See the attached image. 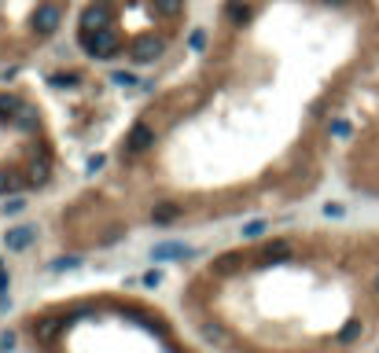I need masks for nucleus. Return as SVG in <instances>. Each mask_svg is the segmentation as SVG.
Segmentation results:
<instances>
[{"label":"nucleus","instance_id":"nucleus-7","mask_svg":"<svg viewBox=\"0 0 379 353\" xmlns=\"http://www.w3.org/2000/svg\"><path fill=\"white\" fill-rule=\"evenodd\" d=\"M188 247H184V243H162V247H155L151 250V258L155 261H166V258H188Z\"/></svg>","mask_w":379,"mask_h":353},{"label":"nucleus","instance_id":"nucleus-24","mask_svg":"<svg viewBox=\"0 0 379 353\" xmlns=\"http://www.w3.org/2000/svg\"><path fill=\"white\" fill-rule=\"evenodd\" d=\"M328 4H346V0H328Z\"/></svg>","mask_w":379,"mask_h":353},{"label":"nucleus","instance_id":"nucleus-9","mask_svg":"<svg viewBox=\"0 0 379 353\" xmlns=\"http://www.w3.org/2000/svg\"><path fill=\"white\" fill-rule=\"evenodd\" d=\"M15 125H19L23 133H34V129H37V114L30 111V107H19V111H15Z\"/></svg>","mask_w":379,"mask_h":353},{"label":"nucleus","instance_id":"nucleus-19","mask_svg":"<svg viewBox=\"0 0 379 353\" xmlns=\"http://www.w3.org/2000/svg\"><path fill=\"white\" fill-rule=\"evenodd\" d=\"M114 81H118V85H133L136 78H133V74H125V70H118V74H114Z\"/></svg>","mask_w":379,"mask_h":353},{"label":"nucleus","instance_id":"nucleus-13","mask_svg":"<svg viewBox=\"0 0 379 353\" xmlns=\"http://www.w3.org/2000/svg\"><path fill=\"white\" fill-rule=\"evenodd\" d=\"M30 180H34V184H45V180H48V162H34V166H30Z\"/></svg>","mask_w":379,"mask_h":353},{"label":"nucleus","instance_id":"nucleus-1","mask_svg":"<svg viewBox=\"0 0 379 353\" xmlns=\"http://www.w3.org/2000/svg\"><path fill=\"white\" fill-rule=\"evenodd\" d=\"M81 48L89 52L92 59H111L118 48H122V41H118L114 30H89V34H81Z\"/></svg>","mask_w":379,"mask_h":353},{"label":"nucleus","instance_id":"nucleus-16","mask_svg":"<svg viewBox=\"0 0 379 353\" xmlns=\"http://www.w3.org/2000/svg\"><path fill=\"white\" fill-rule=\"evenodd\" d=\"M23 210H26V199L23 195H12V199L4 202V213H23Z\"/></svg>","mask_w":379,"mask_h":353},{"label":"nucleus","instance_id":"nucleus-6","mask_svg":"<svg viewBox=\"0 0 379 353\" xmlns=\"http://www.w3.org/2000/svg\"><path fill=\"white\" fill-rule=\"evenodd\" d=\"M4 243H8V250H26L30 243H34V228H30V224H19V228H8Z\"/></svg>","mask_w":379,"mask_h":353},{"label":"nucleus","instance_id":"nucleus-18","mask_svg":"<svg viewBox=\"0 0 379 353\" xmlns=\"http://www.w3.org/2000/svg\"><path fill=\"white\" fill-rule=\"evenodd\" d=\"M19 188V177L12 173H0V195H8V191H15Z\"/></svg>","mask_w":379,"mask_h":353},{"label":"nucleus","instance_id":"nucleus-22","mask_svg":"<svg viewBox=\"0 0 379 353\" xmlns=\"http://www.w3.org/2000/svg\"><path fill=\"white\" fill-rule=\"evenodd\" d=\"M15 346V335H4V339H0V350H12Z\"/></svg>","mask_w":379,"mask_h":353},{"label":"nucleus","instance_id":"nucleus-23","mask_svg":"<svg viewBox=\"0 0 379 353\" xmlns=\"http://www.w3.org/2000/svg\"><path fill=\"white\" fill-rule=\"evenodd\" d=\"M4 291H8V272L0 269V295H4Z\"/></svg>","mask_w":379,"mask_h":353},{"label":"nucleus","instance_id":"nucleus-20","mask_svg":"<svg viewBox=\"0 0 379 353\" xmlns=\"http://www.w3.org/2000/svg\"><path fill=\"white\" fill-rule=\"evenodd\" d=\"M262 228H265V224H262V221H254V224H247V228H243V235H251V239H254V235L262 232Z\"/></svg>","mask_w":379,"mask_h":353},{"label":"nucleus","instance_id":"nucleus-12","mask_svg":"<svg viewBox=\"0 0 379 353\" xmlns=\"http://www.w3.org/2000/svg\"><path fill=\"white\" fill-rule=\"evenodd\" d=\"M361 331H365V328H361V324H357V320H350V324H346V328L339 331V342H354L357 335H361Z\"/></svg>","mask_w":379,"mask_h":353},{"label":"nucleus","instance_id":"nucleus-17","mask_svg":"<svg viewBox=\"0 0 379 353\" xmlns=\"http://www.w3.org/2000/svg\"><path fill=\"white\" fill-rule=\"evenodd\" d=\"M59 331V324L56 320H41V328H37V339H52Z\"/></svg>","mask_w":379,"mask_h":353},{"label":"nucleus","instance_id":"nucleus-14","mask_svg":"<svg viewBox=\"0 0 379 353\" xmlns=\"http://www.w3.org/2000/svg\"><path fill=\"white\" fill-rule=\"evenodd\" d=\"M247 15H251V12H247V4H240V0H232V4H229V19H232V23H243Z\"/></svg>","mask_w":379,"mask_h":353},{"label":"nucleus","instance_id":"nucleus-5","mask_svg":"<svg viewBox=\"0 0 379 353\" xmlns=\"http://www.w3.org/2000/svg\"><path fill=\"white\" fill-rule=\"evenodd\" d=\"M125 147H129V151H133V155L147 151V147H155V129H151V125H136V129L129 133Z\"/></svg>","mask_w":379,"mask_h":353},{"label":"nucleus","instance_id":"nucleus-11","mask_svg":"<svg viewBox=\"0 0 379 353\" xmlns=\"http://www.w3.org/2000/svg\"><path fill=\"white\" fill-rule=\"evenodd\" d=\"M155 8L162 15H170V19H177L184 12V0H155Z\"/></svg>","mask_w":379,"mask_h":353},{"label":"nucleus","instance_id":"nucleus-4","mask_svg":"<svg viewBox=\"0 0 379 353\" xmlns=\"http://www.w3.org/2000/svg\"><path fill=\"white\" fill-rule=\"evenodd\" d=\"M107 23H111L107 4H103V0H92V4L85 8V15H81V34H89V30H103Z\"/></svg>","mask_w":379,"mask_h":353},{"label":"nucleus","instance_id":"nucleus-21","mask_svg":"<svg viewBox=\"0 0 379 353\" xmlns=\"http://www.w3.org/2000/svg\"><path fill=\"white\" fill-rule=\"evenodd\" d=\"M74 265H78V258H59L56 269H74Z\"/></svg>","mask_w":379,"mask_h":353},{"label":"nucleus","instance_id":"nucleus-10","mask_svg":"<svg viewBox=\"0 0 379 353\" xmlns=\"http://www.w3.org/2000/svg\"><path fill=\"white\" fill-rule=\"evenodd\" d=\"M265 258H273V261H284V258H291V243H284V239L269 243V247H265Z\"/></svg>","mask_w":379,"mask_h":353},{"label":"nucleus","instance_id":"nucleus-2","mask_svg":"<svg viewBox=\"0 0 379 353\" xmlns=\"http://www.w3.org/2000/svg\"><path fill=\"white\" fill-rule=\"evenodd\" d=\"M162 41L158 37H136L133 41V48H129V56H133V63H155L162 56Z\"/></svg>","mask_w":379,"mask_h":353},{"label":"nucleus","instance_id":"nucleus-15","mask_svg":"<svg viewBox=\"0 0 379 353\" xmlns=\"http://www.w3.org/2000/svg\"><path fill=\"white\" fill-rule=\"evenodd\" d=\"M19 107H23V103H19L15 96H0V114H15Z\"/></svg>","mask_w":379,"mask_h":353},{"label":"nucleus","instance_id":"nucleus-3","mask_svg":"<svg viewBox=\"0 0 379 353\" xmlns=\"http://www.w3.org/2000/svg\"><path fill=\"white\" fill-rule=\"evenodd\" d=\"M30 23H34V30H37V34H56V30H59V23H63V15H59V8H56V4H41L37 12H34V19H30Z\"/></svg>","mask_w":379,"mask_h":353},{"label":"nucleus","instance_id":"nucleus-8","mask_svg":"<svg viewBox=\"0 0 379 353\" xmlns=\"http://www.w3.org/2000/svg\"><path fill=\"white\" fill-rule=\"evenodd\" d=\"M181 217V206H173V202H158L155 210H151V221L155 224H173Z\"/></svg>","mask_w":379,"mask_h":353}]
</instances>
